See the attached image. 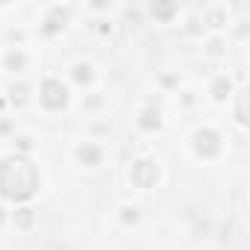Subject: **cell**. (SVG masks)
Here are the masks:
<instances>
[{
  "label": "cell",
  "mask_w": 250,
  "mask_h": 250,
  "mask_svg": "<svg viewBox=\"0 0 250 250\" xmlns=\"http://www.w3.org/2000/svg\"><path fill=\"white\" fill-rule=\"evenodd\" d=\"M65 100H68V91H65V85H62L59 80H47V83L42 85V103H44L47 109H62Z\"/></svg>",
  "instance_id": "7a4b0ae2"
},
{
  "label": "cell",
  "mask_w": 250,
  "mask_h": 250,
  "mask_svg": "<svg viewBox=\"0 0 250 250\" xmlns=\"http://www.w3.org/2000/svg\"><path fill=\"white\" fill-rule=\"evenodd\" d=\"M39 188V171L27 156H9L0 165V194L9 200H27Z\"/></svg>",
  "instance_id": "6da1fadb"
},
{
  "label": "cell",
  "mask_w": 250,
  "mask_h": 250,
  "mask_svg": "<svg viewBox=\"0 0 250 250\" xmlns=\"http://www.w3.org/2000/svg\"><path fill=\"white\" fill-rule=\"evenodd\" d=\"M174 12V6H153V15H162V18H168Z\"/></svg>",
  "instance_id": "52a82bcc"
},
{
  "label": "cell",
  "mask_w": 250,
  "mask_h": 250,
  "mask_svg": "<svg viewBox=\"0 0 250 250\" xmlns=\"http://www.w3.org/2000/svg\"><path fill=\"white\" fill-rule=\"evenodd\" d=\"M197 150L203 153V156H212V153H218V136L215 133H197Z\"/></svg>",
  "instance_id": "277c9868"
},
{
  "label": "cell",
  "mask_w": 250,
  "mask_h": 250,
  "mask_svg": "<svg viewBox=\"0 0 250 250\" xmlns=\"http://www.w3.org/2000/svg\"><path fill=\"white\" fill-rule=\"evenodd\" d=\"M133 183H136L139 188H150V186L156 183V165H153V162H139V165H133Z\"/></svg>",
  "instance_id": "3957f363"
},
{
  "label": "cell",
  "mask_w": 250,
  "mask_h": 250,
  "mask_svg": "<svg viewBox=\"0 0 250 250\" xmlns=\"http://www.w3.org/2000/svg\"><path fill=\"white\" fill-rule=\"evenodd\" d=\"M156 124H159V115H156V112H145L142 127H156Z\"/></svg>",
  "instance_id": "8992f818"
},
{
  "label": "cell",
  "mask_w": 250,
  "mask_h": 250,
  "mask_svg": "<svg viewBox=\"0 0 250 250\" xmlns=\"http://www.w3.org/2000/svg\"><path fill=\"white\" fill-rule=\"evenodd\" d=\"M80 159H83V162H97V150L88 145V147H83V150H80Z\"/></svg>",
  "instance_id": "5b68a950"
},
{
  "label": "cell",
  "mask_w": 250,
  "mask_h": 250,
  "mask_svg": "<svg viewBox=\"0 0 250 250\" xmlns=\"http://www.w3.org/2000/svg\"><path fill=\"white\" fill-rule=\"evenodd\" d=\"M88 77H91V74H88V68H83V65H80V68H77V80H88Z\"/></svg>",
  "instance_id": "ba28073f"
}]
</instances>
